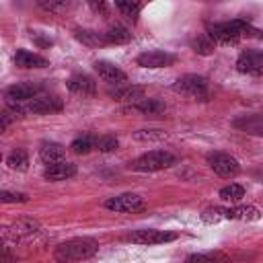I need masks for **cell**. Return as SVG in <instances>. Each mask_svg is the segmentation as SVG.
Instances as JSON below:
<instances>
[{"mask_svg": "<svg viewBox=\"0 0 263 263\" xmlns=\"http://www.w3.org/2000/svg\"><path fill=\"white\" fill-rule=\"evenodd\" d=\"M175 238H177V232L156 230V228H142V230H134L129 234V240L138 242V245H160V242H171Z\"/></svg>", "mask_w": 263, "mask_h": 263, "instance_id": "9c48e42d", "label": "cell"}, {"mask_svg": "<svg viewBox=\"0 0 263 263\" xmlns=\"http://www.w3.org/2000/svg\"><path fill=\"white\" fill-rule=\"evenodd\" d=\"M187 263H232V261L220 251H210V253H193V255H189Z\"/></svg>", "mask_w": 263, "mask_h": 263, "instance_id": "7402d4cb", "label": "cell"}, {"mask_svg": "<svg viewBox=\"0 0 263 263\" xmlns=\"http://www.w3.org/2000/svg\"><path fill=\"white\" fill-rule=\"evenodd\" d=\"M76 175V164L74 162H68V160H62V162H55V164H49L45 171H43V177L47 181H66L70 177Z\"/></svg>", "mask_w": 263, "mask_h": 263, "instance_id": "2e32d148", "label": "cell"}, {"mask_svg": "<svg viewBox=\"0 0 263 263\" xmlns=\"http://www.w3.org/2000/svg\"><path fill=\"white\" fill-rule=\"evenodd\" d=\"M39 158L49 166V164H55V162L66 160V150H64V146H62V144L45 142V144L39 148Z\"/></svg>", "mask_w": 263, "mask_h": 263, "instance_id": "ac0fdd59", "label": "cell"}, {"mask_svg": "<svg viewBox=\"0 0 263 263\" xmlns=\"http://www.w3.org/2000/svg\"><path fill=\"white\" fill-rule=\"evenodd\" d=\"M109 97L115 99V101H119V103H129V105L146 99L144 97V88L142 86H136V84H119L115 88H109Z\"/></svg>", "mask_w": 263, "mask_h": 263, "instance_id": "9a60e30c", "label": "cell"}, {"mask_svg": "<svg viewBox=\"0 0 263 263\" xmlns=\"http://www.w3.org/2000/svg\"><path fill=\"white\" fill-rule=\"evenodd\" d=\"M191 45H193V49H195L197 53H201V55H210V53L214 51V41H212L210 37H197V39L191 41Z\"/></svg>", "mask_w": 263, "mask_h": 263, "instance_id": "1f68e13d", "label": "cell"}, {"mask_svg": "<svg viewBox=\"0 0 263 263\" xmlns=\"http://www.w3.org/2000/svg\"><path fill=\"white\" fill-rule=\"evenodd\" d=\"M134 138L140 142H160L166 138V134L162 129H138L134 134Z\"/></svg>", "mask_w": 263, "mask_h": 263, "instance_id": "f1b7e54d", "label": "cell"}, {"mask_svg": "<svg viewBox=\"0 0 263 263\" xmlns=\"http://www.w3.org/2000/svg\"><path fill=\"white\" fill-rule=\"evenodd\" d=\"M177 162V156L168 150H150L142 156H138L136 160L129 162L132 171L138 173H156V171H164L168 166H173Z\"/></svg>", "mask_w": 263, "mask_h": 263, "instance_id": "277c9868", "label": "cell"}, {"mask_svg": "<svg viewBox=\"0 0 263 263\" xmlns=\"http://www.w3.org/2000/svg\"><path fill=\"white\" fill-rule=\"evenodd\" d=\"M76 39L88 47H99V45H105L107 39H105V33H97V31H88V29H76L74 31Z\"/></svg>", "mask_w": 263, "mask_h": 263, "instance_id": "44dd1931", "label": "cell"}, {"mask_svg": "<svg viewBox=\"0 0 263 263\" xmlns=\"http://www.w3.org/2000/svg\"><path fill=\"white\" fill-rule=\"evenodd\" d=\"M173 90L181 92L189 99L205 101L210 97V82H208V78H203L199 74H185V76L177 78V82L173 84Z\"/></svg>", "mask_w": 263, "mask_h": 263, "instance_id": "5b68a950", "label": "cell"}, {"mask_svg": "<svg viewBox=\"0 0 263 263\" xmlns=\"http://www.w3.org/2000/svg\"><path fill=\"white\" fill-rule=\"evenodd\" d=\"M224 218H226V208H218V205L208 208V210H203V214H201V220L208 222V224L220 222V220H224Z\"/></svg>", "mask_w": 263, "mask_h": 263, "instance_id": "4dcf8cb0", "label": "cell"}, {"mask_svg": "<svg viewBox=\"0 0 263 263\" xmlns=\"http://www.w3.org/2000/svg\"><path fill=\"white\" fill-rule=\"evenodd\" d=\"M232 127L242 134H249V136H263V115L261 113L238 115L232 121Z\"/></svg>", "mask_w": 263, "mask_h": 263, "instance_id": "4fadbf2b", "label": "cell"}, {"mask_svg": "<svg viewBox=\"0 0 263 263\" xmlns=\"http://www.w3.org/2000/svg\"><path fill=\"white\" fill-rule=\"evenodd\" d=\"M95 144H97V140H92V136L84 134V136H78L76 140H72L70 150H72L74 154H88V152H90V148H92Z\"/></svg>", "mask_w": 263, "mask_h": 263, "instance_id": "484cf974", "label": "cell"}, {"mask_svg": "<svg viewBox=\"0 0 263 263\" xmlns=\"http://www.w3.org/2000/svg\"><path fill=\"white\" fill-rule=\"evenodd\" d=\"M37 6L39 8H43V10H49V12H60V10H66L68 8V2H58V0H39L37 2Z\"/></svg>", "mask_w": 263, "mask_h": 263, "instance_id": "d6a6232c", "label": "cell"}, {"mask_svg": "<svg viewBox=\"0 0 263 263\" xmlns=\"http://www.w3.org/2000/svg\"><path fill=\"white\" fill-rule=\"evenodd\" d=\"M37 230H39L37 222H33V220H18V222H14L8 228V234H12L14 238H21V236H29V234H33Z\"/></svg>", "mask_w": 263, "mask_h": 263, "instance_id": "603a6c76", "label": "cell"}, {"mask_svg": "<svg viewBox=\"0 0 263 263\" xmlns=\"http://www.w3.org/2000/svg\"><path fill=\"white\" fill-rule=\"evenodd\" d=\"M175 62V55L168 53V51H162V49H148L144 53H140L136 58V64L142 66V68H166Z\"/></svg>", "mask_w": 263, "mask_h": 263, "instance_id": "30bf717a", "label": "cell"}, {"mask_svg": "<svg viewBox=\"0 0 263 263\" xmlns=\"http://www.w3.org/2000/svg\"><path fill=\"white\" fill-rule=\"evenodd\" d=\"M62 107H64V103H62L60 97H55V95H39L27 105L25 113H58V111H62Z\"/></svg>", "mask_w": 263, "mask_h": 263, "instance_id": "7c38bea8", "label": "cell"}, {"mask_svg": "<svg viewBox=\"0 0 263 263\" xmlns=\"http://www.w3.org/2000/svg\"><path fill=\"white\" fill-rule=\"evenodd\" d=\"M90 8H92V10H97V12H101L103 16H107V14H109V6H107L105 2H90Z\"/></svg>", "mask_w": 263, "mask_h": 263, "instance_id": "e575fe53", "label": "cell"}, {"mask_svg": "<svg viewBox=\"0 0 263 263\" xmlns=\"http://www.w3.org/2000/svg\"><path fill=\"white\" fill-rule=\"evenodd\" d=\"M132 109H136V111H140V113L152 117V115H160V113H164L166 105H164L162 101H158V99H142V101L134 103Z\"/></svg>", "mask_w": 263, "mask_h": 263, "instance_id": "ffe728a7", "label": "cell"}, {"mask_svg": "<svg viewBox=\"0 0 263 263\" xmlns=\"http://www.w3.org/2000/svg\"><path fill=\"white\" fill-rule=\"evenodd\" d=\"M39 95H41V84L39 82H16V84L6 88L4 101H6V107L10 111H14L16 115H23L27 105Z\"/></svg>", "mask_w": 263, "mask_h": 263, "instance_id": "7a4b0ae2", "label": "cell"}, {"mask_svg": "<svg viewBox=\"0 0 263 263\" xmlns=\"http://www.w3.org/2000/svg\"><path fill=\"white\" fill-rule=\"evenodd\" d=\"M99 251V242L90 236H74L64 242H60L53 251V259L58 263H76L90 259Z\"/></svg>", "mask_w": 263, "mask_h": 263, "instance_id": "6da1fadb", "label": "cell"}, {"mask_svg": "<svg viewBox=\"0 0 263 263\" xmlns=\"http://www.w3.org/2000/svg\"><path fill=\"white\" fill-rule=\"evenodd\" d=\"M226 218L228 220H259L261 212L255 205H238V208H226Z\"/></svg>", "mask_w": 263, "mask_h": 263, "instance_id": "d6986e66", "label": "cell"}, {"mask_svg": "<svg viewBox=\"0 0 263 263\" xmlns=\"http://www.w3.org/2000/svg\"><path fill=\"white\" fill-rule=\"evenodd\" d=\"M208 164H210V168H212L216 175L226 177V179L236 177V175L240 173L238 160H236L234 156L226 154V152H210V154H208Z\"/></svg>", "mask_w": 263, "mask_h": 263, "instance_id": "8992f818", "label": "cell"}, {"mask_svg": "<svg viewBox=\"0 0 263 263\" xmlns=\"http://www.w3.org/2000/svg\"><path fill=\"white\" fill-rule=\"evenodd\" d=\"M2 263H16V257L10 255V249L8 247L2 249Z\"/></svg>", "mask_w": 263, "mask_h": 263, "instance_id": "d590c367", "label": "cell"}, {"mask_svg": "<svg viewBox=\"0 0 263 263\" xmlns=\"http://www.w3.org/2000/svg\"><path fill=\"white\" fill-rule=\"evenodd\" d=\"M6 164H8V168H12V171H27V166H29V156H27L25 150L16 148V150H12V152L6 156Z\"/></svg>", "mask_w": 263, "mask_h": 263, "instance_id": "cb8c5ba5", "label": "cell"}, {"mask_svg": "<svg viewBox=\"0 0 263 263\" xmlns=\"http://www.w3.org/2000/svg\"><path fill=\"white\" fill-rule=\"evenodd\" d=\"M14 64H16L18 68H25V70H29V68H45V66H49V62H47L43 55L33 53V51H29V49H18V51L14 53Z\"/></svg>", "mask_w": 263, "mask_h": 263, "instance_id": "e0dca14e", "label": "cell"}, {"mask_svg": "<svg viewBox=\"0 0 263 263\" xmlns=\"http://www.w3.org/2000/svg\"><path fill=\"white\" fill-rule=\"evenodd\" d=\"M0 199L4 203H25V201H29V197L25 193H14V191H2Z\"/></svg>", "mask_w": 263, "mask_h": 263, "instance_id": "836d02e7", "label": "cell"}, {"mask_svg": "<svg viewBox=\"0 0 263 263\" xmlns=\"http://www.w3.org/2000/svg\"><path fill=\"white\" fill-rule=\"evenodd\" d=\"M105 39H107V43L119 45V43H127V41L132 39V33H129V29H125L123 25H115V27H111V29L105 33Z\"/></svg>", "mask_w": 263, "mask_h": 263, "instance_id": "d4e9b609", "label": "cell"}, {"mask_svg": "<svg viewBox=\"0 0 263 263\" xmlns=\"http://www.w3.org/2000/svg\"><path fill=\"white\" fill-rule=\"evenodd\" d=\"M249 31V23H245L242 18H234V21H224V23H216L208 27V37L214 43H222V45H234L240 41L242 35H247Z\"/></svg>", "mask_w": 263, "mask_h": 263, "instance_id": "3957f363", "label": "cell"}, {"mask_svg": "<svg viewBox=\"0 0 263 263\" xmlns=\"http://www.w3.org/2000/svg\"><path fill=\"white\" fill-rule=\"evenodd\" d=\"M105 208L111 212H121V214H134L144 208V199L136 193H121L115 197H109L105 201Z\"/></svg>", "mask_w": 263, "mask_h": 263, "instance_id": "ba28073f", "label": "cell"}, {"mask_svg": "<svg viewBox=\"0 0 263 263\" xmlns=\"http://www.w3.org/2000/svg\"><path fill=\"white\" fill-rule=\"evenodd\" d=\"M101 152H113V150H117L119 148V140L115 138V136H101V138H97V144H95Z\"/></svg>", "mask_w": 263, "mask_h": 263, "instance_id": "f546056e", "label": "cell"}, {"mask_svg": "<svg viewBox=\"0 0 263 263\" xmlns=\"http://www.w3.org/2000/svg\"><path fill=\"white\" fill-rule=\"evenodd\" d=\"M220 197L224 201H240L245 197V187L238 185V183H230V185L220 189Z\"/></svg>", "mask_w": 263, "mask_h": 263, "instance_id": "4316f807", "label": "cell"}, {"mask_svg": "<svg viewBox=\"0 0 263 263\" xmlns=\"http://www.w3.org/2000/svg\"><path fill=\"white\" fill-rule=\"evenodd\" d=\"M95 72L99 74V78H103L105 82L115 84V86L127 82V74L119 66H115L113 62H107V60H97L95 62Z\"/></svg>", "mask_w": 263, "mask_h": 263, "instance_id": "8fae6325", "label": "cell"}, {"mask_svg": "<svg viewBox=\"0 0 263 263\" xmlns=\"http://www.w3.org/2000/svg\"><path fill=\"white\" fill-rule=\"evenodd\" d=\"M115 6L123 12V16H127L129 21H138V14H140V10H142V6L144 4H140V2H115Z\"/></svg>", "mask_w": 263, "mask_h": 263, "instance_id": "83f0119b", "label": "cell"}, {"mask_svg": "<svg viewBox=\"0 0 263 263\" xmlns=\"http://www.w3.org/2000/svg\"><path fill=\"white\" fill-rule=\"evenodd\" d=\"M236 70L249 76L263 74V49H245L236 60Z\"/></svg>", "mask_w": 263, "mask_h": 263, "instance_id": "52a82bcc", "label": "cell"}, {"mask_svg": "<svg viewBox=\"0 0 263 263\" xmlns=\"http://www.w3.org/2000/svg\"><path fill=\"white\" fill-rule=\"evenodd\" d=\"M66 86L70 92L80 95V97H92L97 92V82L88 74H74L66 80Z\"/></svg>", "mask_w": 263, "mask_h": 263, "instance_id": "5bb4252c", "label": "cell"}]
</instances>
